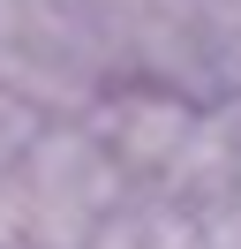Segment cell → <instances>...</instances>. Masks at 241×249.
I'll use <instances>...</instances> for the list:
<instances>
[{
	"label": "cell",
	"mask_w": 241,
	"mask_h": 249,
	"mask_svg": "<svg viewBox=\"0 0 241 249\" xmlns=\"http://www.w3.org/2000/svg\"><path fill=\"white\" fill-rule=\"evenodd\" d=\"M8 189H15V204H23L30 249H90V234L105 227V212L128 196V181L113 174V159H105L98 136L83 128V113H75V121H45L38 143L15 159Z\"/></svg>",
	"instance_id": "obj_1"
},
{
	"label": "cell",
	"mask_w": 241,
	"mask_h": 249,
	"mask_svg": "<svg viewBox=\"0 0 241 249\" xmlns=\"http://www.w3.org/2000/svg\"><path fill=\"white\" fill-rule=\"evenodd\" d=\"M196 113H204V98L173 91V83L113 76V83H105V91L83 106V128L98 136V151L113 159V174H120L128 189H136V181H143V189H158V174L173 166V151L189 143Z\"/></svg>",
	"instance_id": "obj_2"
},
{
	"label": "cell",
	"mask_w": 241,
	"mask_h": 249,
	"mask_svg": "<svg viewBox=\"0 0 241 249\" xmlns=\"http://www.w3.org/2000/svg\"><path fill=\"white\" fill-rule=\"evenodd\" d=\"M45 121H53V113H45L15 76H0V174H15V159L38 143V128H45Z\"/></svg>",
	"instance_id": "obj_3"
},
{
	"label": "cell",
	"mask_w": 241,
	"mask_h": 249,
	"mask_svg": "<svg viewBox=\"0 0 241 249\" xmlns=\"http://www.w3.org/2000/svg\"><path fill=\"white\" fill-rule=\"evenodd\" d=\"M196 242H204V249H241V189L196 212Z\"/></svg>",
	"instance_id": "obj_4"
},
{
	"label": "cell",
	"mask_w": 241,
	"mask_h": 249,
	"mask_svg": "<svg viewBox=\"0 0 241 249\" xmlns=\"http://www.w3.org/2000/svg\"><path fill=\"white\" fill-rule=\"evenodd\" d=\"M0 249H30V234H23V204H15L8 174H0Z\"/></svg>",
	"instance_id": "obj_5"
}]
</instances>
